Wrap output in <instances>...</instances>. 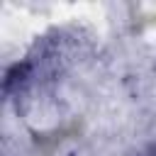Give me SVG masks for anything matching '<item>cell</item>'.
Here are the masks:
<instances>
[{
    "mask_svg": "<svg viewBox=\"0 0 156 156\" xmlns=\"http://www.w3.org/2000/svg\"><path fill=\"white\" fill-rule=\"evenodd\" d=\"M146 156H156V151H154V154H146Z\"/></svg>",
    "mask_w": 156,
    "mask_h": 156,
    "instance_id": "obj_1",
    "label": "cell"
}]
</instances>
